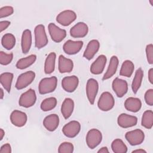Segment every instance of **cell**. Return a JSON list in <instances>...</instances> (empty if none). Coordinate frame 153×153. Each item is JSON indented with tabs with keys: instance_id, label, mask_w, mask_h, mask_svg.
Here are the masks:
<instances>
[{
	"instance_id": "10",
	"label": "cell",
	"mask_w": 153,
	"mask_h": 153,
	"mask_svg": "<svg viewBox=\"0 0 153 153\" xmlns=\"http://www.w3.org/2000/svg\"><path fill=\"white\" fill-rule=\"evenodd\" d=\"M48 30L51 39L55 42H62L66 36V30L60 28L53 23L48 24Z\"/></svg>"
},
{
	"instance_id": "30",
	"label": "cell",
	"mask_w": 153,
	"mask_h": 153,
	"mask_svg": "<svg viewBox=\"0 0 153 153\" xmlns=\"http://www.w3.org/2000/svg\"><path fill=\"white\" fill-rule=\"evenodd\" d=\"M13 77L14 75L11 72H4L0 75V83L8 93L11 91Z\"/></svg>"
},
{
	"instance_id": "35",
	"label": "cell",
	"mask_w": 153,
	"mask_h": 153,
	"mask_svg": "<svg viewBox=\"0 0 153 153\" xmlns=\"http://www.w3.org/2000/svg\"><path fill=\"white\" fill-rule=\"evenodd\" d=\"M74 150V145L69 142H64L60 143L58 148L59 153H72Z\"/></svg>"
},
{
	"instance_id": "23",
	"label": "cell",
	"mask_w": 153,
	"mask_h": 153,
	"mask_svg": "<svg viewBox=\"0 0 153 153\" xmlns=\"http://www.w3.org/2000/svg\"><path fill=\"white\" fill-rule=\"evenodd\" d=\"M118 65H119L118 58L116 56H112L111 57L108 69L106 72L105 73L102 78V79L105 81L112 77L116 74Z\"/></svg>"
},
{
	"instance_id": "2",
	"label": "cell",
	"mask_w": 153,
	"mask_h": 153,
	"mask_svg": "<svg viewBox=\"0 0 153 153\" xmlns=\"http://www.w3.org/2000/svg\"><path fill=\"white\" fill-rule=\"evenodd\" d=\"M35 35V45L38 49H41L45 47L48 42V39L45 32V26L39 24L35 26L34 29Z\"/></svg>"
},
{
	"instance_id": "39",
	"label": "cell",
	"mask_w": 153,
	"mask_h": 153,
	"mask_svg": "<svg viewBox=\"0 0 153 153\" xmlns=\"http://www.w3.org/2000/svg\"><path fill=\"white\" fill-rule=\"evenodd\" d=\"M145 103L149 106L153 105V89L150 88L146 91L144 95Z\"/></svg>"
},
{
	"instance_id": "9",
	"label": "cell",
	"mask_w": 153,
	"mask_h": 153,
	"mask_svg": "<svg viewBox=\"0 0 153 153\" xmlns=\"http://www.w3.org/2000/svg\"><path fill=\"white\" fill-rule=\"evenodd\" d=\"M77 16L75 11L71 10H66L59 13L56 16L57 22L63 26H68L76 19Z\"/></svg>"
},
{
	"instance_id": "40",
	"label": "cell",
	"mask_w": 153,
	"mask_h": 153,
	"mask_svg": "<svg viewBox=\"0 0 153 153\" xmlns=\"http://www.w3.org/2000/svg\"><path fill=\"white\" fill-rule=\"evenodd\" d=\"M11 147L10 143H7L1 146L0 149L1 153H11Z\"/></svg>"
},
{
	"instance_id": "34",
	"label": "cell",
	"mask_w": 153,
	"mask_h": 153,
	"mask_svg": "<svg viewBox=\"0 0 153 153\" xmlns=\"http://www.w3.org/2000/svg\"><path fill=\"white\" fill-rule=\"evenodd\" d=\"M111 149L114 153H126L127 146L120 139H114L111 143Z\"/></svg>"
},
{
	"instance_id": "45",
	"label": "cell",
	"mask_w": 153,
	"mask_h": 153,
	"mask_svg": "<svg viewBox=\"0 0 153 153\" xmlns=\"http://www.w3.org/2000/svg\"><path fill=\"white\" fill-rule=\"evenodd\" d=\"M5 135V131L2 128L0 129V140H2L3 139V137Z\"/></svg>"
},
{
	"instance_id": "21",
	"label": "cell",
	"mask_w": 153,
	"mask_h": 153,
	"mask_svg": "<svg viewBox=\"0 0 153 153\" xmlns=\"http://www.w3.org/2000/svg\"><path fill=\"white\" fill-rule=\"evenodd\" d=\"M73 68L74 62L71 59L66 58L62 54L59 56L58 61V69L60 73H69L72 72Z\"/></svg>"
},
{
	"instance_id": "3",
	"label": "cell",
	"mask_w": 153,
	"mask_h": 153,
	"mask_svg": "<svg viewBox=\"0 0 153 153\" xmlns=\"http://www.w3.org/2000/svg\"><path fill=\"white\" fill-rule=\"evenodd\" d=\"M115 105V100L112 94L109 91L103 92L97 102L98 108L104 112L111 110Z\"/></svg>"
},
{
	"instance_id": "25",
	"label": "cell",
	"mask_w": 153,
	"mask_h": 153,
	"mask_svg": "<svg viewBox=\"0 0 153 153\" xmlns=\"http://www.w3.org/2000/svg\"><path fill=\"white\" fill-rule=\"evenodd\" d=\"M74 102L69 97L65 99L61 106V113L65 119H68L72 114L74 109Z\"/></svg>"
},
{
	"instance_id": "42",
	"label": "cell",
	"mask_w": 153,
	"mask_h": 153,
	"mask_svg": "<svg viewBox=\"0 0 153 153\" xmlns=\"http://www.w3.org/2000/svg\"><path fill=\"white\" fill-rule=\"evenodd\" d=\"M148 78L149 82L151 84H153V68H151L149 69L148 73Z\"/></svg>"
},
{
	"instance_id": "11",
	"label": "cell",
	"mask_w": 153,
	"mask_h": 153,
	"mask_svg": "<svg viewBox=\"0 0 153 153\" xmlns=\"http://www.w3.org/2000/svg\"><path fill=\"white\" fill-rule=\"evenodd\" d=\"M81 130L80 123L75 120L71 121L66 124L62 128L63 134L69 138H74L76 137Z\"/></svg>"
},
{
	"instance_id": "38",
	"label": "cell",
	"mask_w": 153,
	"mask_h": 153,
	"mask_svg": "<svg viewBox=\"0 0 153 153\" xmlns=\"http://www.w3.org/2000/svg\"><path fill=\"white\" fill-rule=\"evenodd\" d=\"M146 56L147 62L149 64H153V45L152 44H148L145 48Z\"/></svg>"
},
{
	"instance_id": "12",
	"label": "cell",
	"mask_w": 153,
	"mask_h": 153,
	"mask_svg": "<svg viewBox=\"0 0 153 153\" xmlns=\"http://www.w3.org/2000/svg\"><path fill=\"white\" fill-rule=\"evenodd\" d=\"M112 88L118 97H123L128 91L127 82L118 77L115 78L112 82Z\"/></svg>"
},
{
	"instance_id": "1",
	"label": "cell",
	"mask_w": 153,
	"mask_h": 153,
	"mask_svg": "<svg viewBox=\"0 0 153 153\" xmlns=\"http://www.w3.org/2000/svg\"><path fill=\"white\" fill-rule=\"evenodd\" d=\"M57 85V78L55 76L42 78L38 85V91L41 94L53 92Z\"/></svg>"
},
{
	"instance_id": "4",
	"label": "cell",
	"mask_w": 153,
	"mask_h": 153,
	"mask_svg": "<svg viewBox=\"0 0 153 153\" xmlns=\"http://www.w3.org/2000/svg\"><path fill=\"white\" fill-rule=\"evenodd\" d=\"M102 140V134L97 128H91L87 133L85 142L88 147L91 149L96 148Z\"/></svg>"
},
{
	"instance_id": "43",
	"label": "cell",
	"mask_w": 153,
	"mask_h": 153,
	"mask_svg": "<svg viewBox=\"0 0 153 153\" xmlns=\"http://www.w3.org/2000/svg\"><path fill=\"white\" fill-rule=\"evenodd\" d=\"M97 153H109L108 148L106 146H103L97 151Z\"/></svg>"
},
{
	"instance_id": "32",
	"label": "cell",
	"mask_w": 153,
	"mask_h": 153,
	"mask_svg": "<svg viewBox=\"0 0 153 153\" xmlns=\"http://www.w3.org/2000/svg\"><path fill=\"white\" fill-rule=\"evenodd\" d=\"M141 125L147 129H151L153 126V112L151 110L145 111L142 115Z\"/></svg>"
},
{
	"instance_id": "37",
	"label": "cell",
	"mask_w": 153,
	"mask_h": 153,
	"mask_svg": "<svg viewBox=\"0 0 153 153\" xmlns=\"http://www.w3.org/2000/svg\"><path fill=\"white\" fill-rule=\"evenodd\" d=\"M14 13V8L11 6H4L0 8V18L2 19L12 15Z\"/></svg>"
},
{
	"instance_id": "47",
	"label": "cell",
	"mask_w": 153,
	"mask_h": 153,
	"mask_svg": "<svg viewBox=\"0 0 153 153\" xmlns=\"http://www.w3.org/2000/svg\"><path fill=\"white\" fill-rule=\"evenodd\" d=\"M152 2H153V1H152V0H150V1H149V2H150V4H151V6H153Z\"/></svg>"
},
{
	"instance_id": "19",
	"label": "cell",
	"mask_w": 153,
	"mask_h": 153,
	"mask_svg": "<svg viewBox=\"0 0 153 153\" xmlns=\"http://www.w3.org/2000/svg\"><path fill=\"white\" fill-rule=\"evenodd\" d=\"M100 48V43L97 39L90 41L83 53V57L88 60L92 59L98 52Z\"/></svg>"
},
{
	"instance_id": "5",
	"label": "cell",
	"mask_w": 153,
	"mask_h": 153,
	"mask_svg": "<svg viewBox=\"0 0 153 153\" xmlns=\"http://www.w3.org/2000/svg\"><path fill=\"white\" fill-rule=\"evenodd\" d=\"M36 101V94L35 91L29 88L22 93L19 100V104L20 106L28 108L33 106Z\"/></svg>"
},
{
	"instance_id": "22",
	"label": "cell",
	"mask_w": 153,
	"mask_h": 153,
	"mask_svg": "<svg viewBox=\"0 0 153 153\" xmlns=\"http://www.w3.org/2000/svg\"><path fill=\"white\" fill-rule=\"evenodd\" d=\"M32 43V37L31 31L27 29L23 30L21 38V48L23 54H27L31 47Z\"/></svg>"
},
{
	"instance_id": "14",
	"label": "cell",
	"mask_w": 153,
	"mask_h": 153,
	"mask_svg": "<svg viewBox=\"0 0 153 153\" xmlns=\"http://www.w3.org/2000/svg\"><path fill=\"white\" fill-rule=\"evenodd\" d=\"M82 46L83 42L82 41H72L71 39H69L64 43L63 45V50L66 54L74 55L79 53Z\"/></svg>"
},
{
	"instance_id": "16",
	"label": "cell",
	"mask_w": 153,
	"mask_h": 153,
	"mask_svg": "<svg viewBox=\"0 0 153 153\" xmlns=\"http://www.w3.org/2000/svg\"><path fill=\"white\" fill-rule=\"evenodd\" d=\"M79 84V79L76 75L67 76L62 80L63 89L68 93H72L77 88Z\"/></svg>"
},
{
	"instance_id": "6",
	"label": "cell",
	"mask_w": 153,
	"mask_h": 153,
	"mask_svg": "<svg viewBox=\"0 0 153 153\" xmlns=\"http://www.w3.org/2000/svg\"><path fill=\"white\" fill-rule=\"evenodd\" d=\"M35 78V73L29 71L20 74L16 81L15 87L17 90H22L30 85Z\"/></svg>"
},
{
	"instance_id": "28",
	"label": "cell",
	"mask_w": 153,
	"mask_h": 153,
	"mask_svg": "<svg viewBox=\"0 0 153 153\" xmlns=\"http://www.w3.org/2000/svg\"><path fill=\"white\" fill-rule=\"evenodd\" d=\"M143 78V71L141 68H139L136 70L131 83V90L134 94H136L142 85Z\"/></svg>"
},
{
	"instance_id": "7",
	"label": "cell",
	"mask_w": 153,
	"mask_h": 153,
	"mask_svg": "<svg viewBox=\"0 0 153 153\" xmlns=\"http://www.w3.org/2000/svg\"><path fill=\"white\" fill-rule=\"evenodd\" d=\"M125 138L129 144L131 146H136L140 145L144 141L145 133L139 128H136L125 134Z\"/></svg>"
},
{
	"instance_id": "46",
	"label": "cell",
	"mask_w": 153,
	"mask_h": 153,
	"mask_svg": "<svg viewBox=\"0 0 153 153\" xmlns=\"http://www.w3.org/2000/svg\"><path fill=\"white\" fill-rule=\"evenodd\" d=\"M0 90H1V99H3L4 96L3 88H0Z\"/></svg>"
},
{
	"instance_id": "8",
	"label": "cell",
	"mask_w": 153,
	"mask_h": 153,
	"mask_svg": "<svg viewBox=\"0 0 153 153\" xmlns=\"http://www.w3.org/2000/svg\"><path fill=\"white\" fill-rule=\"evenodd\" d=\"M99 91V83L94 78H90L87 80L85 87L86 96L89 103L93 105Z\"/></svg>"
},
{
	"instance_id": "36",
	"label": "cell",
	"mask_w": 153,
	"mask_h": 153,
	"mask_svg": "<svg viewBox=\"0 0 153 153\" xmlns=\"http://www.w3.org/2000/svg\"><path fill=\"white\" fill-rule=\"evenodd\" d=\"M13 59V53H6L2 51L0 52V63L2 65H8L12 62Z\"/></svg>"
},
{
	"instance_id": "13",
	"label": "cell",
	"mask_w": 153,
	"mask_h": 153,
	"mask_svg": "<svg viewBox=\"0 0 153 153\" xmlns=\"http://www.w3.org/2000/svg\"><path fill=\"white\" fill-rule=\"evenodd\" d=\"M118 125L123 128H128L135 126L137 123V118L135 116L122 113L117 118Z\"/></svg>"
},
{
	"instance_id": "17",
	"label": "cell",
	"mask_w": 153,
	"mask_h": 153,
	"mask_svg": "<svg viewBox=\"0 0 153 153\" xmlns=\"http://www.w3.org/2000/svg\"><path fill=\"white\" fill-rule=\"evenodd\" d=\"M88 32V27L84 22H78L70 29V35L75 38L85 37Z\"/></svg>"
},
{
	"instance_id": "29",
	"label": "cell",
	"mask_w": 153,
	"mask_h": 153,
	"mask_svg": "<svg viewBox=\"0 0 153 153\" xmlns=\"http://www.w3.org/2000/svg\"><path fill=\"white\" fill-rule=\"evenodd\" d=\"M36 60L35 54H30L26 57L20 59L16 63V66L19 69H25L32 65Z\"/></svg>"
},
{
	"instance_id": "33",
	"label": "cell",
	"mask_w": 153,
	"mask_h": 153,
	"mask_svg": "<svg viewBox=\"0 0 153 153\" xmlns=\"http://www.w3.org/2000/svg\"><path fill=\"white\" fill-rule=\"evenodd\" d=\"M57 100L54 97H50L44 99L40 105L41 109L42 111L47 112L53 109L57 105Z\"/></svg>"
},
{
	"instance_id": "20",
	"label": "cell",
	"mask_w": 153,
	"mask_h": 153,
	"mask_svg": "<svg viewBox=\"0 0 153 153\" xmlns=\"http://www.w3.org/2000/svg\"><path fill=\"white\" fill-rule=\"evenodd\" d=\"M42 124L48 131H54L59 126V117L56 114H50L44 118Z\"/></svg>"
},
{
	"instance_id": "18",
	"label": "cell",
	"mask_w": 153,
	"mask_h": 153,
	"mask_svg": "<svg viewBox=\"0 0 153 153\" xmlns=\"http://www.w3.org/2000/svg\"><path fill=\"white\" fill-rule=\"evenodd\" d=\"M106 61L107 59L105 55L101 54L99 56L91 65L90 68V72L94 75H99L102 74L104 71Z\"/></svg>"
},
{
	"instance_id": "31",
	"label": "cell",
	"mask_w": 153,
	"mask_h": 153,
	"mask_svg": "<svg viewBox=\"0 0 153 153\" xmlns=\"http://www.w3.org/2000/svg\"><path fill=\"white\" fill-rule=\"evenodd\" d=\"M16 38L13 34L7 33L2 37L1 44L5 49L10 50L14 48L16 45Z\"/></svg>"
},
{
	"instance_id": "44",
	"label": "cell",
	"mask_w": 153,
	"mask_h": 153,
	"mask_svg": "<svg viewBox=\"0 0 153 153\" xmlns=\"http://www.w3.org/2000/svg\"><path fill=\"white\" fill-rule=\"evenodd\" d=\"M146 153V151L143 149H137L132 151V153Z\"/></svg>"
},
{
	"instance_id": "26",
	"label": "cell",
	"mask_w": 153,
	"mask_h": 153,
	"mask_svg": "<svg viewBox=\"0 0 153 153\" xmlns=\"http://www.w3.org/2000/svg\"><path fill=\"white\" fill-rule=\"evenodd\" d=\"M56 54L54 52H51L47 56L44 63V72L46 74H51L54 71Z\"/></svg>"
},
{
	"instance_id": "41",
	"label": "cell",
	"mask_w": 153,
	"mask_h": 153,
	"mask_svg": "<svg viewBox=\"0 0 153 153\" xmlns=\"http://www.w3.org/2000/svg\"><path fill=\"white\" fill-rule=\"evenodd\" d=\"M11 24V22L8 20H3L0 22V31L1 32L5 30Z\"/></svg>"
},
{
	"instance_id": "27",
	"label": "cell",
	"mask_w": 153,
	"mask_h": 153,
	"mask_svg": "<svg viewBox=\"0 0 153 153\" xmlns=\"http://www.w3.org/2000/svg\"><path fill=\"white\" fill-rule=\"evenodd\" d=\"M134 70V65L132 61L129 60H124L121 66L120 75L130 78L133 74Z\"/></svg>"
},
{
	"instance_id": "15",
	"label": "cell",
	"mask_w": 153,
	"mask_h": 153,
	"mask_svg": "<svg viewBox=\"0 0 153 153\" xmlns=\"http://www.w3.org/2000/svg\"><path fill=\"white\" fill-rule=\"evenodd\" d=\"M11 123L17 127H22L25 126L27 120L26 114L21 111L14 110L10 115V117Z\"/></svg>"
},
{
	"instance_id": "24",
	"label": "cell",
	"mask_w": 153,
	"mask_h": 153,
	"mask_svg": "<svg viewBox=\"0 0 153 153\" xmlns=\"http://www.w3.org/2000/svg\"><path fill=\"white\" fill-rule=\"evenodd\" d=\"M124 105L126 110L134 113L139 111L142 108V102L137 97H128L125 100Z\"/></svg>"
}]
</instances>
